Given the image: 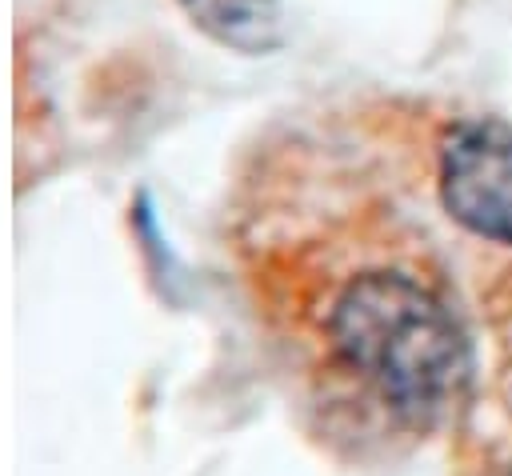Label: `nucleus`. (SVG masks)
Here are the masks:
<instances>
[{
	"mask_svg": "<svg viewBox=\"0 0 512 476\" xmlns=\"http://www.w3.org/2000/svg\"><path fill=\"white\" fill-rule=\"evenodd\" d=\"M328 336L340 364L416 428L436 424L468 388V340L448 304L412 276H356L332 304Z\"/></svg>",
	"mask_w": 512,
	"mask_h": 476,
	"instance_id": "nucleus-1",
	"label": "nucleus"
},
{
	"mask_svg": "<svg viewBox=\"0 0 512 476\" xmlns=\"http://www.w3.org/2000/svg\"><path fill=\"white\" fill-rule=\"evenodd\" d=\"M440 196L468 232L512 244V128L500 120L456 124L440 152Z\"/></svg>",
	"mask_w": 512,
	"mask_h": 476,
	"instance_id": "nucleus-2",
	"label": "nucleus"
}]
</instances>
